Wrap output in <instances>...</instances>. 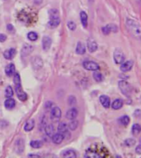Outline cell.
Segmentation results:
<instances>
[{
	"label": "cell",
	"instance_id": "21",
	"mask_svg": "<svg viewBox=\"0 0 141 158\" xmlns=\"http://www.w3.org/2000/svg\"><path fill=\"white\" fill-rule=\"evenodd\" d=\"M15 105H16V102L12 98H7L5 100V102H4V106L6 107V109H13L15 107Z\"/></svg>",
	"mask_w": 141,
	"mask_h": 158
},
{
	"label": "cell",
	"instance_id": "1",
	"mask_svg": "<svg viewBox=\"0 0 141 158\" xmlns=\"http://www.w3.org/2000/svg\"><path fill=\"white\" fill-rule=\"evenodd\" d=\"M14 85H15V90L16 94L18 95V98L21 101H26L27 98L26 94L22 90V83H21V78L18 73H16L14 75Z\"/></svg>",
	"mask_w": 141,
	"mask_h": 158
},
{
	"label": "cell",
	"instance_id": "5",
	"mask_svg": "<svg viewBox=\"0 0 141 158\" xmlns=\"http://www.w3.org/2000/svg\"><path fill=\"white\" fill-rule=\"evenodd\" d=\"M61 110L59 107L55 106L50 111V119L54 122H58L61 117Z\"/></svg>",
	"mask_w": 141,
	"mask_h": 158
},
{
	"label": "cell",
	"instance_id": "46",
	"mask_svg": "<svg viewBox=\"0 0 141 158\" xmlns=\"http://www.w3.org/2000/svg\"><path fill=\"white\" fill-rule=\"evenodd\" d=\"M89 1H90V2H92V1H93V0H89Z\"/></svg>",
	"mask_w": 141,
	"mask_h": 158
},
{
	"label": "cell",
	"instance_id": "13",
	"mask_svg": "<svg viewBox=\"0 0 141 158\" xmlns=\"http://www.w3.org/2000/svg\"><path fill=\"white\" fill-rule=\"evenodd\" d=\"M62 157L64 158H75L77 157V154L76 152L72 150V149H67V150H64L61 152L60 154Z\"/></svg>",
	"mask_w": 141,
	"mask_h": 158
},
{
	"label": "cell",
	"instance_id": "29",
	"mask_svg": "<svg viewBox=\"0 0 141 158\" xmlns=\"http://www.w3.org/2000/svg\"><path fill=\"white\" fill-rule=\"evenodd\" d=\"M27 37L31 42H35V41H37V38H38V34L36 31H30L27 34Z\"/></svg>",
	"mask_w": 141,
	"mask_h": 158
},
{
	"label": "cell",
	"instance_id": "33",
	"mask_svg": "<svg viewBox=\"0 0 141 158\" xmlns=\"http://www.w3.org/2000/svg\"><path fill=\"white\" fill-rule=\"evenodd\" d=\"M92 76H93V79H95L96 81H98V82H101V81H102L103 80V76H102V75L101 73H99V72H94L93 75H92Z\"/></svg>",
	"mask_w": 141,
	"mask_h": 158
},
{
	"label": "cell",
	"instance_id": "10",
	"mask_svg": "<svg viewBox=\"0 0 141 158\" xmlns=\"http://www.w3.org/2000/svg\"><path fill=\"white\" fill-rule=\"evenodd\" d=\"M33 51V46L31 45H29V44H24L22 48V51H21V54H22V57H26L29 54H31Z\"/></svg>",
	"mask_w": 141,
	"mask_h": 158
},
{
	"label": "cell",
	"instance_id": "32",
	"mask_svg": "<svg viewBox=\"0 0 141 158\" xmlns=\"http://www.w3.org/2000/svg\"><path fill=\"white\" fill-rule=\"evenodd\" d=\"M141 131V127L140 124L138 123H135L132 126V133L135 134V135H138V134L140 133Z\"/></svg>",
	"mask_w": 141,
	"mask_h": 158
},
{
	"label": "cell",
	"instance_id": "31",
	"mask_svg": "<svg viewBox=\"0 0 141 158\" xmlns=\"http://www.w3.org/2000/svg\"><path fill=\"white\" fill-rule=\"evenodd\" d=\"M30 144H31V147H33V148H40L42 146V142L39 141V140H34V141H31Z\"/></svg>",
	"mask_w": 141,
	"mask_h": 158
},
{
	"label": "cell",
	"instance_id": "20",
	"mask_svg": "<svg viewBox=\"0 0 141 158\" xmlns=\"http://www.w3.org/2000/svg\"><path fill=\"white\" fill-rule=\"evenodd\" d=\"M100 102L106 109L110 107V98L106 95H101L100 96Z\"/></svg>",
	"mask_w": 141,
	"mask_h": 158
},
{
	"label": "cell",
	"instance_id": "8",
	"mask_svg": "<svg viewBox=\"0 0 141 158\" xmlns=\"http://www.w3.org/2000/svg\"><path fill=\"white\" fill-rule=\"evenodd\" d=\"M114 61L117 64H121L125 61V55L122 51L117 50L114 52Z\"/></svg>",
	"mask_w": 141,
	"mask_h": 158
},
{
	"label": "cell",
	"instance_id": "4",
	"mask_svg": "<svg viewBox=\"0 0 141 158\" xmlns=\"http://www.w3.org/2000/svg\"><path fill=\"white\" fill-rule=\"evenodd\" d=\"M119 89L122 92V94L125 96H129V94H131V87H130V85L127 81L125 80H121L119 82Z\"/></svg>",
	"mask_w": 141,
	"mask_h": 158
},
{
	"label": "cell",
	"instance_id": "34",
	"mask_svg": "<svg viewBox=\"0 0 141 158\" xmlns=\"http://www.w3.org/2000/svg\"><path fill=\"white\" fill-rule=\"evenodd\" d=\"M13 95V90L11 86H7L5 90V96L7 98H11Z\"/></svg>",
	"mask_w": 141,
	"mask_h": 158
},
{
	"label": "cell",
	"instance_id": "37",
	"mask_svg": "<svg viewBox=\"0 0 141 158\" xmlns=\"http://www.w3.org/2000/svg\"><path fill=\"white\" fill-rule=\"evenodd\" d=\"M67 26L69 30L74 31L76 29V24H75V23H74V21H68L67 23Z\"/></svg>",
	"mask_w": 141,
	"mask_h": 158
},
{
	"label": "cell",
	"instance_id": "18",
	"mask_svg": "<svg viewBox=\"0 0 141 158\" xmlns=\"http://www.w3.org/2000/svg\"><path fill=\"white\" fill-rule=\"evenodd\" d=\"M51 137H52V142L55 144H60L62 142L64 141V136L62 133H60L54 134Z\"/></svg>",
	"mask_w": 141,
	"mask_h": 158
},
{
	"label": "cell",
	"instance_id": "23",
	"mask_svg": "<svg viewBox=\"0 0 141 158\" xmlns=\"http://www.w3.org/2000/svg\"><path fill=\"white\" fill-rule=\"evenodd\" d=\"M86 51V47L82 42H78L76 47V53L79 55H83Z\"/></svg>",
	"mask_w": 141,
	"mask_h": 158
},
{
	"label": "cell",
	"instance_id": "30",
	"mask_svg": "<svg viewBox=\"0 0 141 158\" xmlns=\"http://www.w3.org/2000/svg\"><path fill=\"white\" fill-rule=\"evenodd\" d=\"M78 126H79V122L77 121V120H72V121L69 122V124L68 125V128H69L70 130H72V131H74L76 128H78Z\"/></svg>",
	"mask_w": 141,
	"mask_h": 158
},
{
	"label": "cell",
	"instance_id": "39",
	"mask_svg": "<svg viewBox=\"0 0 141 158\" xmlns=\"http://www.w3.org/2000/svg\"><path fill=\"white\" fill-rule=\"evenodd\" d=\"M68 103H69L71 106L74 105V104L76 103V98L74 97V96H69V97H68Z\"/></svg>",
	"mask_w": 141,
	"mask_h": 158
},
{
	"label": "cell",
	"instance_id": "40",
	"mask_svg": "<svg viewBox=\"0 0 141 158\" xmlns=\"http://www.w3.org/2000/svg\"><path fill=\"white\" fill-rule=\"evenodd\" d=\"M109 25V27H110V32H117L118 31V27H117V25L115 24H108Z\"/></svg>",
	"mask_w": 141,
	"mask_h": 158
},
{
	"label": "cell",
	"instance_id": "41",
	"mask_svg": "<svg viewBox=\"0 0 141 158\" xmlns=\"http://www.w3.org/2000/svg\"><path fill=\"white\" fill-rule=\"evenodd\" d=\"M7 40V36L5 34H0V42H3Z\"/></svg>",
	"mask_w": 141,
	"mask_h": 158
},
{
	"label": "cell",
	"instance_id": "44",
	"mask_svg": "<svg viewBox=\"0 0 141 158\" xmlns=\"http://www.w3.org/2000/svg\"><path fill=\"white\" fill-rule=\"evenodd\" d=\"M27 157H37V158L41 157V156H39V155H37V154H29V155H28Z\"/></svg>",
	"mask_w": 141,
	"mask_h": 158
},
{
	"label": "cell",
	"instance_id": "35",
	"mask_svg": "<svg viewBox=\"0 0 141 158\" xmlns=\"http://www.w3.org/2000/svg\"><path fill=\"white\" fill-rule=\"evenodd\" d=\"M135 142H136L135 140L133 139V138H129V139H126L125 141V144L127 146H129V147L135 146Z\"/></svg>",
	"mask_w": 141,
	"mask_h": 158
},
{
	"label": "cell",
	"instance_id": "16",
	"mask_svg": "<svg viewBox=\"0 0 141 158\" xmlns=\"http://www.w3.org/2000/svg\"><path fill=\"white\" fill-rule=\"evenodd\" d=\"M60 23V17H55V18H49V21L48 25L50 28H55L57 27Z\"/></svg>",
	"mask_w": 141,
	"mask_h": 158
},
{
	"label": "cell",
	"instance_id": "2",
	"mask_svg": "<svg viewBox=\"0 0 141 158\" xmlns=\"http://www.w3.org/2000/svg\"><path fill=\"white\" fill-rule=\"evenodd\" d=\"M126 26L128 27L129 31L132 33V35L136 38L140 39L141 36V31H140V24L135 22L132 19H127L126 21Z\"/></svg>",
	"mask_w": 141,
	"mask_h": 158
},
{
	"label": "cell",
	"instance_id": "42",
	"mask_svg": "<svg viewBox=\"0 0 141 158\" xmlns=\"http://www.w3.org/2000/svg\"><path fill=\"white\" fill-rule=\"evenodd\" d=\"M7 31H14V27H13V26L12 24H8L7 26Z\"/></svg>",
	"mask_w": 141,
	"mask_h": 158
},
{
	"label": "cell",
	"instance_id": "9",
	"mask_svg": "<svg viewBox=\"0 0 141 158\" xmlns=\"http://www.w3.org/2000/svg\"><path fill=\"white\" fill-rule=\"evenodd\" d=\"M25 148V142L24 140L22 138H19L17 140V142H15V150L18 154H21L22 152L24 151Z\"/></svg>",
	"mask_w": 141,
	"mask_h": 158
},
{
	"label": "cell",
	"instance_id": "24",
	"mask_svg": "<svg viewBox=\"0 0 141 158\" xmlns=\"http://www.w3.org/2000/svg\"><path fill=\"white\" fill-rule=\"evenodd\" d=\"M80 20H81V23L83 25V27L86 28L87 26V15L84 11H82L80 12Z\"/></svg>",
	"mask_w": 141,
	"mask_h": 158
},
{
	"label": "cell",
	"instance_id": "7",
	"mask_svg": "<svg viewBox=\"0 0 141 158\" xmlns=\"http://www.w3.org/2000/svg\"><path fill=\"white\" fill-rule=\"evenodd\" d=\"M31 65L34 70H40L43 67V61L40 56H35L31 59Z\"/></svg>",
	"mask_w": 141,
	"mask_h": 158
},
{
	"label": "cell",
	"instance_id": "22",
	"mask_svg": "<svg viewBox=\"0 0 141 158\" xmlns=\"http://www.w3.org/2000/svg\"><path fill=\"white\" fill-rule=\"evenodd\" d=\"M35 127V120L34 119H30L26 122L24 126V130L26 132H30Z\"/></svg>",
	"mask_w": 141,
	"mask_h": 158
},
{
	"label": "cell",
	"instance_id": "27",
	"mask_svg": "<svg viewBox=\"0 0 141 158\" xmlns=\"http://www.w3.org/2000/svg\"><path fill=\"white\" fill-rule=\"evenodd\" d=\"M54 131H55V129H54V126L52 124H48L45 128V132L46 135L49 136V137H51L53 135Z\"/></svg>",
	"mask_w": 141,
	"mask_h": 158
},
{
	"label": "cell",
	"instance_id": "26",
	"mask_svg": "<svg viewBox=\"0 0 141 158\" xmlns=\"http://www.w3.org/2000/svg\"><path fill=\"white\" fill-rule=\"evenodd\" d=\"M123 106V102L121 99H116V100H114V102L112 103L111 104V107H112V109H121Z\"/></svg>",
	"mask_w": 141,
	"mask_h": 158
},
{
	"label": "cell",
	"instance_id": "12",
	"mask_svg": "<svg viewBox=\"0 0 141 158\" xmlns=\"http://www.w3.org/2000/svg\"><path fill=\"white\" fill-rule=\"evenodd\" d=\"M134 66V61L129 60V61L122 62L121 66V70L123 72H127L132 69V67Z\"/></svg>",
	"mask_w": 141,
	"mask_h": 158
},
{
	"label": "cell",
	"instance_id": "45",
	"mask_svg": "<svg viewBox=\"0 0 141 158\" xmlns=\"http://www.w3.org/2000/svg\"><path fill=\"white\" fill-rule=\"evenodd\" d=\"M140 109H137L135 112V115L137 116V117H138V116H140Z\"/></svg>",
	"mask_w": 141,
	"mask_h": 158
},
{
	"label": "cell",
	"instance_id": "43",
	"mask_svg": "<svg viewBox=\"0 0 141 158\" xmlns=\"http://www.w3.org/2000/svg\"><path fill=\"white\" fill-rule=\"evenodd\" d=\"M135 152L137 154H141V145H138L137 147H136V149H135Z\"/></svg>",
	"mask_w": 141,
	"mask_h": 158
},
{
	"label": "cell",
	"instance_id": "36",
	"mask_svg": "<svg viewBox=\"0 0 141 158\" xmlns=\"http://www.w3.org/2000/svg\"><path fill=\"white\" fill-rule=\"evenodd\" d=\"M49 18H55L59 17V11L57 9H50L49 11Z\"/></svg>",
	"mask_w": 141,
	"mask_h": 158
},
{
	"label": "cell",
	"instance_id": "15",
	"mask_svg": "<svg viewBox=\"0 0 141 158\" xmlns=\"http://www.w3.org/2000/svg\"><path fill=\"white\" fill-rule=\"evenodd\" d=\"M52 44V40L49 37H44L42 38V48L44 51H48Z\"/></svg>",
	"mask_w": 141,
	"mask_h": 158
},
{
	"label": "cell",
	"instance_id": "25",
	"mask_svg": "<svg viewBox=\"0 0 141 158\" xmlns=\"http://www.w3.org/2000/svg\"><path fill=\"white\" fill-rule=\"evenodd\" d=\"M58 131L64 136V134L68 133V125L65 122H60L58 125Z\"/></svg>",
	"mask_w": 141,
	"mask_h": 158
},
{
	"label": "cell",
	"instance_id": "14",
	"mask_svg": "<svg viewBox=\"0 0 141 158\" xmlns=\"http://www.w3.org/2000/svg\"><path fill=\"white\" fill-rule=\"evenodd\" d=\"M78 116V110L75 108H72L70 109H68L66 113V118L68 120H73L75 119Z\"/></svg>",
	"mask_w": 141,
	"mask_h": 158
},
{
	"label": "cell",
	"instance_id": "6",
	"mask_svg": "<svg viewBox=\"0 0 141 158\" xmlns=\"http://www.w3.org/2000/svg\"><path fill=\"white\" fill-rule=\"evenodd\" d=\"M83 66L84 67V69H86L87 70H92V71H96L99 70V65L98 63L94 62V61H85L83 63Z\"/></svg>",
	"mask_w": 141,
	"mask_h": 158
},
{
	"label": "cell",
	"instance_id": "28",
	"mask_svg": "<svg viewBox=\"0 0 141 158\" xmlns=\"http://www.w3.org/2000/svg\"><path fill=\"white\" fill-rule=\"evenodd\" d=\"M119 122L121 124H122L123 126H127L129 122V118L126 115L123 116L121 118H119Z\"/></svg>",
	"mask_w": 141,
	"mask_h": 158
},
{
	"label": "cell",
	"instance_id": "11",
	"mask_svg": "<svg viewBox=\"0 0 141 158\" xmlns=\"http://www.w3.org/2000/svg\"><path fill=\"white\" fill-rule=\"evenodd\" d=\"M98 43L93 38H89L87 40V49L90 52H95L98 50Z\"/></svg>",
	"mask_w": 141,
	"mask_h": 158
},
{
	"label": "cell",
	"instance_id": "3",
	"mask_svg": "<svg viewBox=\"0 0 141 158\" xmlns=\"http://www.w3.org/2000/svg\"><path fill=\"white\" fill-rule=\"evenodd\" d=\"M100 148L99 150L98 149V146H95V149L93 147H91L89 149H87L85 154V157L87 158H102L106 157V155L108 153H103V152H100V150L102 149Z\"/></svg>",
	"mask_w": 141,
	"mask_h": 158
},
{
	"label": "cell",
	"instance_id": "19",
	"mask_svg": "<svg viewBox=\"0 0 141 158\" xmlns=\"http://www.w3.org/2000/svg\"><path fill=\"white\" fill-rule=\"evenodd\" d=\"M5 74L7 75V76H12L15 74V66L14 64H9L7 65L5 68Z\"/></svg>",
	"mask_w": 141,
	"mask_h": 158
},
{
	"label": "cell",
	"instance_id": "17",
	"mask_svg": "<svg viewBox=\"0 0 141 158\" xmlns=\"http://www.w3.org/2000/svg\"><path fill=\"white\" fill-rule=\"evenodd\" d=\"M16 52H17L16 49H14V48L7 49V50H6V51H4V53H3V56L6 58L7 60H12V58L15 56V55H16Z\"/></svg>",
	"mask_w": 141,
	"mask_h": 158
},
{
	"label": "cell",
	"instance_id": "38",
	"mask_svg": "<svg viewBox=\"0 0 141 158\" xmlns=\"http://www.w3.org/2000/svg\"><path fill=\"white\" fill-rule=\"evenodd\" d=\"M102 32L104 33L105 35H108L110 33V27H109V25H106V26H105V27H102Z\"/></svg>",
	"mask_w": 141,
	"mask_h": 158
}]
</instances>
